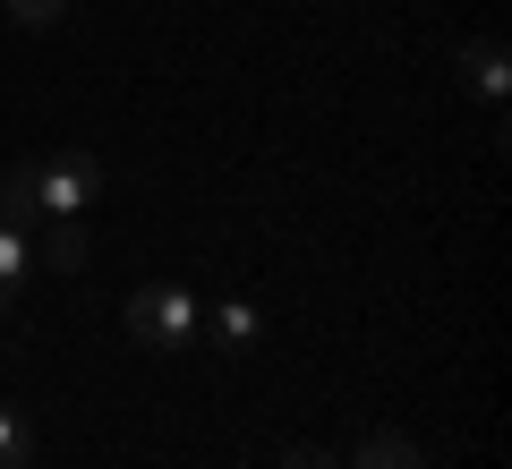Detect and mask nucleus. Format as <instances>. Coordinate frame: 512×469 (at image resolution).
<instances>
[{"instance_id":"9b49d317","label":"nucleus","mask_w":512,"mask_h":469,"mask_svg":"<svg viewBox=\"0 0 512 469\" xmlns=\"http://www.w3.org/2000/svg\"><path fill=\"white\" fill-rule=\"evenodd\" d=\"M282 469H333V461H325L316 444H299V452H282Z\"/></svg>"},{"instance_id":"9d476101","label":"nucleus","mask_w":512,"mask_h":469,"mask_svg":"<svg viewBox=\"0 0 512 469\" xmlns=\"http://www.w3.org/2000/svg\"><path fill=\"white\" fill-rule=\"evenodd\" d=\"M9 18H18V26H60V18H69V0H9Z\"/></svg>"},{"instance_id":"f03ea898","label":"nucleus","mask_w":512,"mask_h":469,"mask_svg":"<svg viewBox=\"0 0 512 469\" xmlns=\"http://www.w3.org/2000/svg\"><path fill=\"white\" fill-rule=\"evenodd\" d=\"M128 333L146 350H180L188 333H197V299H188L180 282H146L137 299H128Z\"/></svg>"},{"instance_id":"20e7f679","label":"nucleus","mask_w":512,"mask_h":469,"mask_svg":"<svg viewBox=\"0 0 512 469\" xmlns=\"http://www.w3.org/2000/svg\"><path fill=\"white\" fill-rule=\"evenodd\" d=\"M0 222H9V231H26V222H43V205H35V163H18L9 180H0Z\"/></svg>"},{"instance_id":"f8f14e48","label":"nucleus","mask_w":512,"mask_h":469,"mask_svg":"<svg viewBox=\"0 0 512 469\" xmlns=\"http://www.w3.org/2000/svg\"><path fill=\"white\" fill-rule=\"evenodd\" d=\"M0 307H9V290H0Z\"/></svg>"},{"instance_id":"0eeeda50","label":"nucleus","mask_w":512,"mask_h":469,"mask_svg":"<svg viewBox=\"0 0 512 469\" xmlns=\"http://www.w3.org/2000/svg\"><path fill=\"white\" fill-rule=\"evenodd\" d=\"M26 461H35V427L18 410H0V469H26Z\"/></svg>"},{"instance_id":"39448f33","label":"nucleus","mask_w":512,"mask_h":469,"mask_svg":"<svg viewBox=\"0 0 512 469\" xmlns=\"http://www.w3.org/2000/svg\"><path fill=\"white\" fill-rule=\"evenodd\" d=\"M359 469H419V444H410L402 427H376L359 444Z\"/></svg>"},{"instance_id":"1a4fd4ad","label":"nucleus","mask_w":512,"mask_h":469,"mask_svg":"<svg viewBox=\"0 0 512 469\" xmlns=\"http://www.w3.org/2000/svg\"><path fill=\"white\" fill-rule=\"evenodd\" d=\"M43 248H52V273H77V265H86V231H77V222H52Z\"/></svg>"},{"instance_id":"6e6552de","label":"nucleus","mask_w":512,"mask_h":469,"mask_svg":"<svg viewBox=\"0 0 512 469\" xmlns=\"http://www.w3.org/2000/svg\"><path fill=\"white\" fill-rule=\"evenodd\" d=\"M26 265H35L26 231H9V222H0V290H18V282H26Z\"/></svg>"},{"instance_id":"f257e3e1","label":"nucleus","mask_w":512,"mask_h":469,"mask_svg":"<svg viewBox=\"0 0 512 469\" xmlns=\"http://www.w3.org/2000/svg\"><path fill=\"white\" fill-rule=\"evenodd\" d=\"M103 154L94 145H60L52 163H35V205H43V222H77L94 197H103Z\"/></svg>"},{"instance_id":"423d86ee","label":"nucleus","mask_w":512,"mask_h":469,"mask_svg":"<svg viewBox=\"0 0 512 469\" xmlns=\"http://www.w3.org/2000/svg\"><path fill=\"white\" fill-rule=\"evenodd\" d=\"M214 342H222V350H248V342H256V307H248V299H222V307H214Z\"/></svg>"},{"instance_id":"7ed1b4c3","label":"nucleus","mask_w":512,"mask_h":469,"mask_svg":"<svg viewBox=\"0 0 512 469\" xmlns=\"http://www.w3.org/2000/svg\"><path fill=\"white\" fill-rule=\"evenodd\" d=\"M461 77H470L478 94H504V86H512V69H504V43H495V35L461 43Z\"/></svg>"}]
</instances>
